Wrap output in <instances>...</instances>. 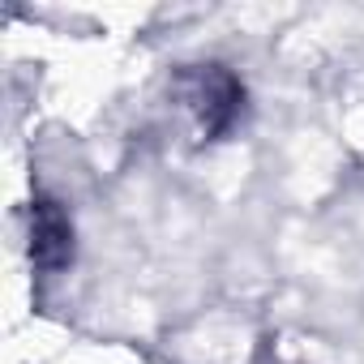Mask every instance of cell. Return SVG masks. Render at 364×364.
<instances>
[{"label":"cell","mask_w":364,"mask_h":364,"mask_svg":"<svg viewBox=\"0 0 364 364\" xmlns=\"http://www.w3.org/2000/svg\"><path fill=\"white\" fill-rule=\"evenodd\" d=\"M31 262L43 274H56L73 262V223L56 198H35L31 206Z\"/></svg>","instance_id":"2"},{"label":"cell","mask_w":364,"mask_h":364,"mask_svg":"<svg viewBox=\"0 0 364 364\" xmlns=\"http://www.w3.org/2000/svg\"><path fill=\"white\" fill-rule=\"evenodd\" d=\"M171 90L202 141H219L245 112V86L223 65H185L171 77Z\"/></svg>","instance_id":"1"}]
</instances>
